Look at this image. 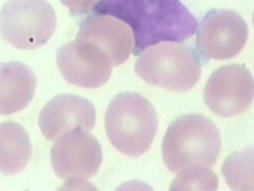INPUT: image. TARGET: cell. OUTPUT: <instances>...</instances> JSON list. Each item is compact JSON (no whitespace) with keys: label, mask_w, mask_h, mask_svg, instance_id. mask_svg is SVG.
<instances>
[{"label":"cell","mask_w":254,"mask_h":191,"mask_svg":"<svg viewBox=\"0 0 254 191\" xmlns=\"http://www.w3.org/2000/svg\"><path fill=\"white\" fill-rule=\"evenodd\" d=\"M217 175L208 166H190L180 170L171 184V190H217Z\"/></svg>","instance_id":"cell-15"},{"label":"cell","mask_w":254,"mask_h":191,"mask_svg":"<svg viewBox=\"0 0 254 191\" xmlns=\"http://www.w3.org/2000/svg\"><path fill=\"white\" fill-rule=\"evenodd\" d=\"M31 141L25 128L14 122L0 126V168L3 175H17L23 172L30 161Z\"/></svg>","instance_id":"cell-13"},{"label":"cell","mask_w":254,"mask_h":191,"mask_svg":"<svg viewBox=\"0 0 254 191\" xmlns=\"http://www.w3.org/2000/svg\"><path fill=\"white\" fill-rule=\"evenodd\" d=\"M75 41L101 48L109 56L113 66L125 63L135 48L134 32L126 22L104 14H98L85 22Z\"/></svg>","instance_id":"cell-11"},{"label":"cell","mask_w":254,"mask_h":191,"mask_svg":"<svg viewBox=\"0 0 254 191\" xmlns=\"http://www.w3.org/2000/svg\"><path fill=\"white\" fill-rule=\"evenodd\" d=\"M60 73L70 84L98 88L111 78L112 62L101 48L87 42H68L56 53Z\"/></svg>","instance_id":"cell-8"},{"label":"cell","mask_w":254,"mask_h":191,"mask_svg":"<svg viewBox=\"0 0 254 191\" xmlns=\"http://www.w3.org/2000/svg\"><path fill=\"white\" fill-rule=\"evenodd\" d=\"M135 73L151 85L186 92L200 80L201 66L186 46L165 41L152 45L140 55Z\"/></svg>","instance_id":"cell-4"},{"label":"cell","mask_w":254,"mask_h":191,"mask_svg":"<svg viewBox=\"0 0 254 191\" xmlns=\"http://www.w3.org/2000/svg\"><path fill=\"white\" fill-rule=\"evenodd\" d=\"M222 175L233 190H254V148L229 155L222 166Z\"/></svg>","instance_id":"cell-14"},{"label":"cell","mask_w":254,"mask_h":191,"mask_svg":"<svg viewBox=\"0 0 254 191\" xmlns=\"http://www.w3.org/2000/svg\"><path fill=\"white\" fill-rule=\"evenodd\" d=\"M254 99V80L240 64L219 67L204 87V101L209 111L221 118H232L246 112Z\"/></svg>","instance_id":"cell-7"},{"label":"cell","mask_w":254,"mask_h":191,"mask_svg":"<svg viewBox=\"0 0 254 191\" xmlns=\"http://www.w3.org/2000/svg\"><path fill=\"white\" fill-rule=\"evenodd\" d=\"M63 6L70 8L73 13L84 14L88 13L91 8H94L99 3V0H60Z\"/></svg>","instance_id":"cell-16"},{"label":"cell","mask_w":254,"mask_h":191,"mask_svg":"<svg viewBox=\"0 0 254 191\" xmlns=\"http://www.w3.org/2000/svg\"><path fill=\"white\" fill-rule=\"evenodd\" d=\"M0 18L1 37L17 49H37L56 30V13L46 0H8Z\"/></svg>","instance_id":"cell-5"},{"label":"cell","mask_w":254,"mask_h":191,"mask_svg":"<svg viewBox=\"0 0 254 191\" xmlns=\"http://www.w3.org/2000/svg\"><path fill=\"white\" fill-rule=\"evenodd\" d=\"M37 88V77L20 62L3 63L0 68V111L11 115L23 111Z\"/></svg>","instance_id":"cell-12"},{"label":"cell","mask_w":254,"mask_h":191,"mask_svg":"<svg viewBox=\"0 0 254 191\" xmlns=\"http://www.w3.org/2000/svg\"><path fill=\"white\" fill-rule=\"evenodd\" d=\"M94 126V105L81 96L70 94H60L52 98L39 115V127L48 140H55L60 134L74 128L91 131Z\"/></svg>","instance_id":"cell-10"},{"label":"cell","mask_w":254,"mask_h":191,"mask_svg":"<svg viewBox=\"0 0 254 191\" xmlns=\"http://www.w3.org/2000/svg\"><path fill=\"white\" fill-rule=\"evenodd\" d=\"M221 149L217 126L202 115L191 113L173 120L162 141L166 168L179 172L190 166H214Z\"/></svg>","instance_id":"cell-2"},{"label":"cell","mask_w":254,"mask_h":191,"mask_svg":"<svg viewBox=\"0 0 254 191\" xmlns=\"http://www.w3.org/2000/svg\"><path fill=\"white\" fill-rule=\"evenodd\" d=\"M55 173L63 180H85L95 176L102 163V148L88 130L74 128L60 134L51 149Z\"/></svg>","instance_id":"cell-6"},{"label":"cell","mask_w":254,"mask_h":191,"mask_svg":"<svg viewBox=\"0 0 254 191\" xmlns=\"http://www.w3.org/2000/svg\"><path fill=\"white\" fill-rule=\"evenodd\" d=\"M253 21H254V15H253Z\"/></svg>","instance_id":"cell-17"},{"label":"cell","mask_w":254,"mask_h":191,"mask_svg":"<svg viewBox=\"0 0 254 191\" xmlns=\"http://www.w3.org/2000/svg\"><path fill=\"white\" fill-rule=\"evenodd\" d=\"M105 128L113 147L122 154L135 158L147 152L155 138L157 112L144 96L122 92L108 106Z\"/></svg>","instance_id":"cell-3"},{"label":"cell","mask_w":254,"mask_h":191,"mask_svg":"<svg viewBox=\"0 0 254 191\" xmlns=\"http://www.w3.org/2000/svg\"><path fill=\"white\" fill-rule=\"evenodd\" d=\"M94 10L126 22L134 32L135 55L165 41L183 42L198 27L180 0H99Z\"/></svg>","instance_id":"cell-1"},{"label":"cell","mask_w":254,"mask_h":191,"mask_svg":"<svg viewBox=\"0 0 254 191\" xmlns=\"http://www.w3.org/2000/svg\"><path fill=\"white\" fill-rule=\"evenodd\" d=\"M246 21L231 10H215L202 20L197 32L198 49L211 59L236 56L247 42Z\"/></svg>","instance_id":"cell-9"}]
</instances>
